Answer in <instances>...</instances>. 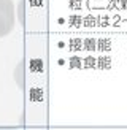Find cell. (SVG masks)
<instances>
[{"label":"cell","instance_id":"obj_1","mask_svg":"<svg viewBox=\"0 0 127 130\" xmlns=\"http://www.w3.org/2000/svg\"><path fill=\"white\" fill-rule=\"evenodd\" d=\"M16 25L13 0H0V38L10 35Z\"/></svg>","mask_w":127,"mask_h":130},{"label":"cell","instance_id":"obj_2","mask_svg":"<svg viewBox=\"0 0 127 130\" xmlns=\"http://www.w3.org/2000/svg\"><path fill=\"white\" fill-rule=\"evenodd\" d=\"M14 79L19 89H24V62H19L14 70Z\"/></svg>","mask_w":127,"mask_h":130},{"label":"cell","instance_id":"obj_3","mask_svg":"<svg viewBox=\"0 0 127 130\" xmlns=\"http://www.w3.org/2000/svg\"><path fill=\"white\" fill-rule=\"evenodd\" d=\"M18 11H19V24L24 25V0H21V2H19Z\"/></svg>","mask_w":127,"mask_h":130},{"label":"cell","instance_id":"obj_4","mask_svg":"<svg viewBox=\"0 0 127 130\" xmlns=\"http://www.w3.org/2000/svg\"><path fill=\"white\" fill-rule=\"evenodd\" d=\"M0 130H16V128H13V127H0Z\"/></svg>","mask_w":127,"mask_h":130}]
</instances>
